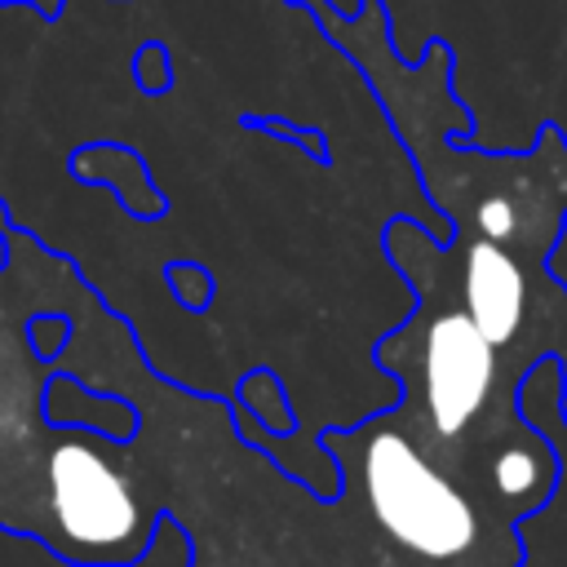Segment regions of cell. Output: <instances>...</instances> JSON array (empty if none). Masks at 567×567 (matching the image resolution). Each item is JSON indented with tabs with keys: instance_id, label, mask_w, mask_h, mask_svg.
Masks as SVG:
<instances>
[{
	"instance_id": "1",
	"label": "cell",
	"mask_w": 567,
	"mask_h": 567,
	"mask_svg": "<svg viewBox=\"0 0 567 567\" xmlns=\"http://www.w3.org/2000/svg\"><path fill=\"white\" fill-rule=\"evenodd\" d=\"M359 443V483L372 518L421 558H456L478 536V514L465 492L430 465V456L394 430H341Z\"/></svg>"
},
{
	"instance_id": "2",
	"label": "cell",
	"mask_w": 567,
	"mask_h": 567,
	"mask_svg": "<svg viewBox=\"0 0 567 567\" xmlns=\"http://www.w3.org/2000/svg\"><path fill=\"white\" fill-rule=\"evenodd\" d=\"M496 385V346L465 310H443L421 337V394L439 439H456L487 408Z\"/></svg>"
},
{
	"instance_id": "3",
	"label": "cell",
	"mask_w": 567,
	"mask_h": 567,
	"mask_svg": "<svg viewBox=\"0 0 567 567\" xmlns=\"http://www.w3.org/2000/svg\"><path fill=\"white\" fill-rule=\"evenodd\" d=\"M461 310L474 319V328L492 341L505 346L518 337L523 315H527V275L523 266L501 248V239L478 235L465 248V275H461Z\"/></svg>"
},
{
	"instance_id": "4",
	"label": "cell",
	"mask_w": 567,
	"mask_h": 567,
	"mask_svg": "<svg viewBox=\"0 0 567 567\" xmlns=\"http://www.w3.org/2000/svg\"><path fill=\"white\" fill-rule=\"evenodd\" d=\"M549 474H554V461H545L540 452H527V447L501 452V456H496V470H492L496 492H501V496H514V501L536 496V492L549 483Z\"/></svg>"
},
{
	"instance_id": "5",
	"label": "cell",
	"mask_w": 567,
	"mask_h": 567,
	"mask_svg": "<svg viewBox=\"0 0 567 567\" xmlns=\"http://www.w3.org/2000/svg\"><path fill=\"white\" fill-rule=\"evenodd\" d=\"M164 279H168V288L177 292V301H182L186 310H204V306L213 301V292H217L213 275H208L204 266H195V261H177V266H168Z\"/></svg>"
},
{
	"instance_id": "6",
	"label": "cell",
	"mask_w": 567,
	"mask_h": 567,
	"mask_svg": "<svg viewBox=\"0 0 567 567\" xmlns=\"http://www.w3.org/2000/svg\"><path fill=\"white\" fill-rule=\"evenodd\" d=\"M27 328L35 332L31 341H35V354H40L44 363H53V354H58L62 346H71V319H66L62 310H35V315L27 319Z\"/></svg>"
},
{
	"instance_id": "7",
	"label": "cell",
	"mask_w": 567,
	"mask_h": 567,
	"mask_svg": "<svg viewBox=\"0 0 567 567\" xmlns=\"http://www.w3.org/2000/svg\"><path fill=\"white\" fill-rule=\"evenodd\" d=\"M133 75H137V84L155 97V93H164L168 89V53H164V44H146V49H137V58H133Z\"/></svg>"
},
{
	"instance_id": "8",
	"label": "cell",
	"mask_w": 567,
	"mask_h": 567,
	"mask_svg": "<svg viewBox=\"0 0 567 567\" xmlns=\"http://www.w3.org/2000/svg\"><path fill=\"white\" fill-rule=\"evenodd\" d=\"M514 208L505 204V199H487V204H478V230L487 235V239H509L514 235Z\"/></svg>"
},
{
	"instance_id": "9",
	"label": "cell",
	"mask_w": 567,
	"mask_h": 567,
	"mask_svg": "<svg viewBox=\"0 0 567 567\" xmlns=\"http://www.w3.org/2000/svg\"><path fill=\"white\" fill-rule=\"evenodd\" d=\"M257 133H275V137H288V142H297V146H306L315 159H328V142L323 137H315V133H301V128H292V124H279V120H248Z\"/></svg>"
},
{
	"instance_id": "10",
	"label": "cell",
	"mask_w": 567,
	"mask_h": 567,
	"mask_svg": "<svg viewBox=\"0 0 567 567\" xmlns=\"http://www.w3.org/2000/svg\"><path fill=\"white\" fill-rule=\"evenodd\" d=\"M0 4H31V9H35L44 22H53V18L62 13V0H0Z\"/></svg>"
}]
</instances>
